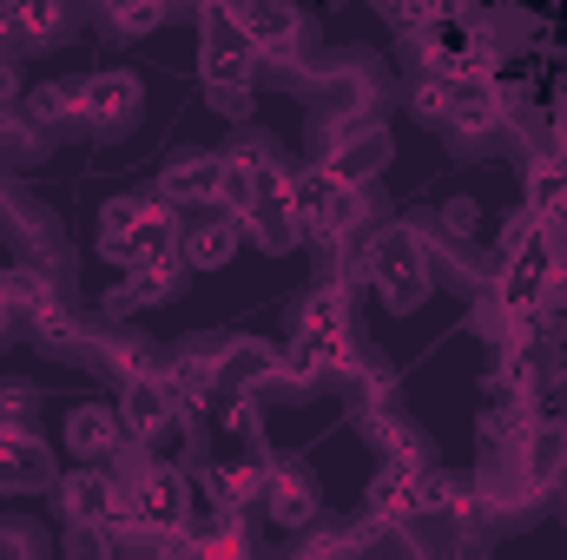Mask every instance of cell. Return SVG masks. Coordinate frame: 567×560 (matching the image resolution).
Returning a JSON list of instances; mask_svg holds the SVG:
<instances>
[{"label":"cell","instance_id":"obj_14","mask_svg":"<svg viewBox=\"0 0 567 560\" xmlns=\"http://www.w3.org/2000/svg\"><path fill=\"white\" fill-rule=\"evenodd\" d=\"M278 528H310L317 521V481L297 468V462H271V481H265V501Z\"/></svg>","mask_w":567,"mask_h":560},{"label":"cell","instance_id":"obj_11","mask_svg":"<svg viewBox=\"0 0 567 560\" xmlns=\"http://www.w3.org/2000/svg\"><path fill=\"white\" fill-rule=\"evenodd\" d=\"M60 508H66L73 528H80V521H113V515H120V475L100 468V462H80V468L60 481Z\"/></svg>","mask_w":567,"mask_h":560},{"label":"cell","instance_id":"obj_28","mask_svg":"<svg viewBox=\"0 0 567 560\" xmlns=\"http://www.w3.org/2000/svg\"><path fill=\"white\" fill-rule=\"evenodd\" d=\"M106 370L133 383V376H152L158 370V356H152V343H140V336H113L106 343Z\"/></svg>","mask_w":567,"mask_h":560},{"label":"cell","instance_id":"obj_24","mask_svg":"<svg viewBox=\"0 0 567 560\" xmlns=\"http://www.w3.org/2000/svg\"><path fill=\"white\" fill-rule=\"evenodd\" d=\"M0 13L13 27V46H27V53L60 40V0H0Z\"/></svg>","mask_w":567,"mask_h":560},{"label":"cell","instance_id":"obj_17","mask_svg":"<svg viewBox=\"0 0 567 560\" xmlns=\"http://www.w3.org/2000/svg\"><path fill=\"white\" fill-rule=\"evenodd\" d=\"M265 481H271V462H251V455L205 468V495H212L218 508H258V501H265Z\"/></svg>","mask_w":567,"mask_h":560},{"label":"cell","instance_id":"obj_8","mask_svg":"<svg viewBox=\"0 0 567 560\" xmlns=\"http://www.w3.org/2000/svg\"><path fill=\"white\" fill-rule=\"evenodd\" d=\"M120 428H126V442H145V448L178 428V403H172V390L158 383V370L126 383V396H120Z\"/></svg>","mask_w":567,"mask_h":560},{"label":"cell","instance_id":"obj_20","mask_svg":"<svg viewBox=\"0 0 567 560\" xmlns=\"http://www.w3.org/2000/svg\"><path fill=\"white\" fill-rule=\"evenodd\" d=\"M20 106L33 126H73V120H86V80H40V86H27Z\"/></svg>","mask_w":567,"mask_h":560},{"label":"cell","instance_id":"obj_19","mask_svg":"<svg viewBox=\"0 0 567 560\" xmlns=\"http://www.w3.org/2000/svg\"><path fill=\"white\" fill-rule=\"evenodd\" d=\"M548 231H567V158L561 152H542L535 172H528V198H522Z\"/></svg>","mask_w":567,"mask_h":560},{"label":"cell","instance_id":"obj_21","mask_svg":"<svg viewBox=\"0 0 567 560\" xmlns=\"http://www.w3.org/2000/svg\"><path fill=\"white\" fill-rule=\"evenodd\" d=\"M27 330H33V343L40 350H53V356H73L80 343H86V323H80V310L53 290L40 310H27Z\"/></svg>","mask_w":567,"mask_h":560},{"label":"cell","instance_id":"obj_1","mask_svg":"<svg viewBox=\"0 0 567 560\" xmlns=\"http://www.w3.org/2000/svg\"><path fill=\"white\" fill-rule=\"evenodd\" d=\"M100 251L113 265H158L178 258V205L165 191H126L100 211Z\"/></svg>","mask_w":567,"mask_h":560},{"label":"cell","instance_id":"obj_12","mask_svg":"<svg viewBox=\"0 0 567 560\" xmlns=\"http://www.w3.org/2000/svg\"><path fill=\"white\" fill-rule=\"evenodd\" d=\"M140 120V80L133 73H93L86 80V126L93 133H126Z\"/></svg>","mask_w":567,"mask_h":560},{"label":"cell","instance_id":"obj_32","mask_svg":"<svg viewBox=\"0 0 567 560\" xmlns=\"http://www.w3.org/2000/svg\"><path fill=\"white\" fill-rule=\"evenodd\" d=\"M475 225V205H449V231H468Z\"/></svg>","mask_w":567,"mask_h":560},{"label":"cell","instance_id":"obj_7","mask_svg":"<svg viewBox=\"0 0 567 560\" xmlns=\"http://www.w3.org/2000/svg\"><path fill=\"white\" fill-rule=\"evenodd\" d=\"M158 383L172 390L178 416H205V409L218 403V390H225V376H218V350H178V356H158Z\"/></svg>","mask_w":567,"mask_h":560},{"label":"cell","instance_id":"obj_4","mask_svg":"<svg viewBox=\"0 0 567 560\" xmlns=\"http://www.w3.org/2000/svg\"><path fill=\"white\" fill-rule=\"evenodd\" d=\"M126 508H133V521H140V535H178L185 528V515H192V481H185V468H172V462H145L140 475L126 481Z\"/></svg>","mask_w":567,"mask_h":560},{"label":"cell","instance_id":"obj_16","mask_svg":"<svg viewBox=\"0 0 567 560\" xmlns=\"http://www.w3.org/2000/svg\"><path fill=\"white\" fill-rule=\"evenodd\" d=\"M238 238H245V218L218 211V218H205V225L178 231V258H185V271H218V265H231Z\"/></svg>","mask_w":567,"mask_h":560},{"label":"cell","instance_id":"obj_6","mask_svg":"<svg viewBox=\"0 0 567 560\" xmlns=\"http://www.w3.org/2000/svg\"><path fill=\"white\" fill-rule=\"evenodd\" d=\"M231 7H238V20H245V33H251L258 60L290 66V60L303 53V13H297L290 0H231Z\"/></svg>","mask_w":567,"mask_h":560},{"label":"cell","instance_id":"obj_33","mask_svg":"<svg viewBox=\"0 0 567 560\" xmlns=\"http://www.w3.org/2000/svg\"><path fill=\"white\" fill-rule=\"evenodd\" d=\"M7 330H13V303L0 297V336H7Z\"/></svg>","mask_w":567,"mask_h":560},{"label":"cell","instance_id":"obj_9","mask_svg":"<svg viewBox=\"0 0 567 560\" xmlns=\"http://www.w3.org/2000/svg\"><path fill=\"white\" fill-rule=\"evenodd\" d=\"M357 428H363V442L383 455V462H403V468H423L429 462V442L423 428L403 416L396 403H377V409H357Z\"/></svg>","mask_w":567,"mask_h":560},{"label":"cell","instance_id":"obj_25","mask_svg":"<svg viewBox=\"0 0 567 560\" xmlns=\"http://www.w3.org/2000/svg\"><path fill=\"white\" fill-rule=\"evenodd\" d=\"M330 376V356H323V343L317 336H290L278 350V370H271V383H284V390H310V383H323Z\"/></svg>","mask_w":567,"mask_h":560},{"label":"cell","instance_id":"obj_18","mask_svg":"<svg viewBox=\"0 0 567 560\" xmlns=\"http://www.w3.org/2000/svg\"><path fill=\"white\" fill-rule=\"evenodd\" d=\"M323 165H330L337 178H350V185H370V178L390 165V139H383V133H370V126H363V133H350V126L337 120V152H330Z\"/></svg>","mask_w":567,"mask_h":560},{"label":"cell","instance_id":"obj_23","mask_svg":"<svg viewBox=\"0 0 567 560\" xmlns=\"http://www.w3.org/2000/svg\"><path fill=\"white\" fill-rule=\"evenodd\" d=\"M416 508H423V481H416V468L383 462V475L370 481V515H377V521H410Z\"/></svg>","mask_w":567,"mask_h":560},{"label":"cell","instance_id":"obj_5","mask_svg":"<svg viewBox=\"0 0 567 560\" xmlns=\"http://www.w3.org/2000/svg\"><path fill=\"white\" fill-rule=\"evenodd\" d=\"M363 278L377 283V297H383L390 310H416L429 297V251L410 231H383V238L370 245V271H363Z\"/></svg>","mask_w":567,"mask_h":560},{"label":"cell","instance_id":"obj_3","mask_svg":"<svg viewBox=\"0 0 567 560\" xmlns=\"http://www.w3.org/2000/svg\"><path fill=\"white\" fill-rule=\"evenodd\" d=\"M198 20H205V53H198V73L212 93L225 86H251V66H258V46L238 20L231 0H198Z\"/></svg>","mask_w":567,"mask_h":560},{"label":"cell","instance_id":"obj_2","mask_svg":"<svg viewBox=\"0 0 567 560\" xmlns=\"http://www.w3.org/2000/svg\"><path fill=\"white\" fill-rule=\"evenodd\" d=\"M290 211H297L303 238H330V245L357 238V225H363V185L337 178L330 165H310V172L290 178Z\"/></svg>","mask_w":567,"mask_h":560},{"label":"cell","instance_id":"obj_29","mask_svg":"<svg viewBox=\"0 0 567 560\" xmlns=\"http://www.w3.org/2000/svg\"><path fill=\"white\" fill-rule=\"evenodd\" d=\"M33 390L27 383H0V422H33Z\"/></svg>","mask_w":567,"mask_h":560},{"label":"cell","instance_id":"obj_10","mask_svg":"<svg viewBox=\"0 0 567 560\" xmlns=\"http://www.w3.org/2000/svg\"><path fill=\"white\" fill-rule=\"evenodd\" d=\"M185 283V258H158V265H133L126 278L106 290V317H133V310H152L165 297H178Z\"/></svg>","mask_w":567,"mask_h":560},{"label":"cell","instance_id":"obj_27","mask_svg":"<svg viewBox=\"0 0 567 560\" xmlns=\"http://www.w3.org/2000/svg\"><path fill=\"white\" fill-rule=\"evenodd\" d=\"M172 7H178V0H120V7H113V40H145V33H158V27L172 20Z\"/></svg>","mask_w":567,"mask_h":560},{"label":"cell","instance_id":"obj_30","mask_svg":"<svg viewBox=\"0 0 567 560\" xmlns=\"http://www.w3.org/2000/svg\"><path fill=\"white\" fill-rule=\"evenodd\" d=\"M218 422H225V428H231V435H245V442H251V435H258V409H251V396H245V390H238V396H231V403H225V409H218Z\"/></svg>","mask_w":567,"mask_h":560},{"label":"cell","instance_id":"obj_15","mask_svg":"<svg viewBox=\"0 0 567 560\" xmlns=\"http://www.w3.org/2000/svg\"><path fill=\"white\" fill-rule=\"evenodd\" d=\"M218 178H225V158H218V152H185V158L165 165L158 191H165L178 211H185V205H218Z\"/></svg>","mask_w":567,"mask_h":560},{"label":"cell","instance_id":"obj_13","mask_svg":"<svg viewBox=\"0 0 567 560\" xmlns=\"http://www.w3.org/2000/svg\"><path fill=\"white\" fill-rule=\"evenodd\" d=\"M120 442H126V428H120V403H80V409L66 416V448H73L80 462H113Z\"/></svg>","mask_w":567,"mask_h":560},{"label":"cell","instance_id":"obj_22","mask_svg":"<svg viewBox=\"0 0 567 560\" xmlns=\"http://www.w3.org/2000/svg\"><path fill=\"white\" fill-rule=\"evenodd\" d=\"M245 238H258L265 251H290V245L303 238V225H297V211H290V185H284V191H265V198L245 211Z\"/></svg>","mask_w":567,"mask_h":560},{"label":"cell","instance_id":"obj_26","mask_svg":"<svg viewBox=\"0 0 567 560\" xmlns=\"http://www.w3.org/2000/svg\"><path fill=\"white\" fill-rule=\"evenodd\" d=\"M0 297L13 303V317H27V310H40V303L53 297V278H47L40 265H7V271H0Z\"/></svg>","mask_w":567,"mask_h":560},{"label":"cell","instance_id":"obj_31","mask_svg":"<svg viewBox=\"0 0 567 560\" xmlns=\"http://www.w3.org/2000/svg\"><path fill=\"white\" fill-rule=\"evenodd\" d=\"M20 100H27V93H20V66L0 53V120H7V113H20Z\"/></svg>","mask_w":567,"mask_h":560}]
</instances>
